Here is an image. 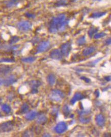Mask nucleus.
<instances>
[{
    "label": "nucleus",
    "instance_id": "f257e3e1",
    "mask_svg": "<svg viewBox=\"0 0 111 137\" xmlns=\"http://www.w3.org/2000/svg\"><path fill=\"white\" fill-rule=\"evenodd\" d=\"M69 21L66 19L64 14H60L56 17H53L49 25V31L51 33H56L58 31H63Z\"/></svg>",
    "mask_w": 111,
    "mask_h": 137
},
{
    "label": "nucleus",
    "instance_id": "f03ea898",
    "mask_svg": "<svg viewBox=\"0 0 111 137\" xmlns=\"http://www.w3.org/2000/svg\"><path fill=\"white\" fill-rule=\"evenodd\" d=\"M64 97V94L61 91L57 89L52 90L49 95V98L51 100L57 102L60 101Z\"/></svg>",
    "mask_w": 111,
    "mask_h": 137
},
{
    "label": "nucleus",
    "instance_id": "7ed1b4c3",
    "mask_svg": "<svg viewBox=\"0 0 111 137\" xmlns=\"http://www.w3.org/2000/svg\"><path fill=\"white\" fill-rule=\"evenodd\" d=\"M17 27L19 31L27 32L31 29L32 24L28 21H21L17 23Z\"/></svg>",
    "mask_w": 111,
    "mask_h": 137
},
{
    "label": "nucleus",
    "instance_id": "20e7f679",
    "mask_svg": "<svg viewBox=\"0 0 111 137\" xmlns=\"http://www.w3.org/2000/svg\"><path fill=\"white\" fill-rule=\"evenodd\" d=\"M14 127L12 121H7L0 124V132H9L11 131Z\"/></svg>",
    "mask_w": 111,
    "mask_h": 137
},
{
    "label": "nucleus",
    "instance_id": "39448f33",
    "mask_svg": "<svg viewBox=\"0 0 111 137\" xmlns=\"http://www.w3.org/2000/svg\"><path fill=\"white\" fill-rule=\"evenodd\" d=\"M61 52L62 55L68 57L71 51V44L70 42H67L63 43L61 46Z\"/></svg>",
    "mask_w": 111,
    "mask_h": 137
},
{
    "label": "nucleus",
    "instance_id": "423d86ee",
    "mask_svg": "<svg viewBox=\"0 0 111 137\" xmlns=\"http://www.w3.org/2000/svg\"><path fill=\"white\" fill-rule=\"evenodd\" d=\"M67 129V126L64 122H59L54 127V130L57 133H62L66 131Z\"/></svg>",
    "mask_w": 111,
    "mask_h": 137
},
{
    "label": "nucleus",
    "instance_id": "0eeeda50",
    "mask_svg": "<svg viewBox=\"0 0 111 137\" xmlns=\"http://www.w3.org/2000/svg\"><path fill=\"white\" fill-rule=\"evenodd\" d=\"M50 47V43L48 41L41 42L37 47L36 53H41L47 50Z\"/></svg>",
    "mask_w": 111,
    "mask_h": 137
},
{
    "label": "nucleus",
    "instance_id": "6e6552de",
    "mask_svg": "<svg viewBox=\"0 0 111 137\" xmlns=\"http://www.w3.org/2000/svg\"><path fill=\"white\" fill-rule=\"evenodd\" d=\"M50 57L51 59L57 60H60L62 59V54L61 51L58 49H54L50 52Z\"/></svg>",
    "mask_w": 111,
    "mask_h": 137
},
{
    "label": "nucleus",
    "instance_id": "1a4fd4ad",
    "mask_svg": "<svg viewBox=\"0 0 111 137\" xmlns=\"http://www.w3.org/2000/svg\"><path fill=\"white\" fill-rule=\"evenodd\" d=\"M17 80V78L15 76L10 75L4 80V85L6 87H8L16 82Z\"/></svg>",
    "mask_w": 111,
    "mask_h": 137
},
{
    "label": "nucleus",
    "instance_id": "9d476101",
    "mask_svg": "<svg viewBox=\"0 0 111 137\" xmlns=\"http://www.w3.org/2000/svg\"><path fill=\"white\" fill-rule=\"evenodd\" d=\"M85 98L84 95L80 92H76L74 94L71 99L70 100V103L74 105L77 101L81 100Z\"/></svg>",
    "mask_w": 111,
    "mask_h": 137
},
{
    "label": "nucleus",
    "instance_id": "9b49d317",
    "mask_svg": "<svg viewBox=\"0 0 111 137\" xmlns=\"http://www.w3.org/2000/svg\"><path fill=\"white\" fill-rule=\"evenodd\" d=\"M30 86L32 88V93L33 94H35L38 92L37 88L39 87V86L41 85V83L39 81L37 80H33L31 81L30 83Z\"/></svg>",
    "mask_w": 111,
    "mask_h": 137
},
{
    "label": "nucleus",
    "instance_id": "f8f14e48",
    "mask_svg": "<svg viewBox=\"0 0 111 137\" xmlns=\"http://www.w3.org/2000/svg\"><path fill=\"white\" fill-rule=\"evenodd\" d=\"M95 121L98 126L102 127L105 124V119L102 114H98L95 117Z\"/></svg>",
    "mask_w": 111,
    "mask_h": 137
},
{
    "label": "nucleus",
    "instance_id": "ddd939ff",
    "mask_svg": "<svg viewBox=\"0 0 111 137\" xmlns=\"http://www.w3.org/2000/svg\"><path fill=\"white\" fill-rule=\"evenodd\" d=\"M37 112L36 111H32L31 112H30L29 113H27L25 116V118L26 120H29V121H32L33 120H34L37 116Z\"/></svg>",
    "mask_w": 111,
    "mask_h": 137
},
{
    "label": "nucleus",
    "instance_id": "4468645a",
    "mask_svg": "<svg viewBox=\"0 0 111 137\" xmlns=\"http://www.w3.org/2000/svg\"><path fill=\"white\" fill-rule=\"evenodd\" d=\"M95 51V48L93 47H90L86 48L82 52V55L84 56H88L93 53Z\"/></svg>",
    "mask_w": 111,
    "mask_h": 137
},
{
    "label": "nucleus",
    "instance_id": "2eb2a0df",
    "mask_svg": "<svg viewBox=\"0 0 111 137\" xmlns=\"http://www.w3.org/2000/svg\"><path fill=\"white\" fill-rule=\"evenodd\" d=\"M11 71V68L8 66H4L0 68V75H6Z\"/></svg>",
    "mask_w": 111,
    "mask_h": 137
},
{
    "label": "nucleus",
    "instance_id": "dca6fc26",
    "mask_svg": "<svg viewBox=\"0 0 111 137\" xmlns=\"http://www.w3.org/2000/svg\"><path fill=\"white\" fill-rule=\"evenodd\" d=\"M47 82L50 86H53L56 82V77L53 74H49L47 77Z\"/></svg>",
    "mask_w": 111,
    "mask_h": 137
},
{
    "label": "nucleus",
    "instance_id": "f3484780",
    "mask_svg": "<svg viewBox=\"0 0 111 137\" xmlns=\"http://www.w3.org/2000/svg\"><path fill=\"white\" fill-rule=\"evenodd\" d=\"M47 117L44 115H41L38 117L36 120V122L39 124H44L47 122Z\"/></svg>",
    "mask_w": 111,
    "mask_h": 137
},
{
    "label": "nucleus",
    "instance_id": "a211bd4d",
    "mask_svg": "<svg viewBox=\"0 0 111 137\" xmlns=\"http://www.w3.org/2000/svg\"><path fill=\"white\" fill-rule=\"evenodd\" d=\"M36 59V58L35 57H24L21 59V61L24 63H30L34 62Z\"/></svg>",
    "mask_w": 111,
    "mask_h": 137
},
{
    "label": "nucleus",
    "instance_id": "6ab92c4d",
    "mask_svg": "<svg viewBox=\"0 0 111 137\" xmlns=\"http://www.w3.org/2000/svg\"><path fill=\"white\" fill-rule=\"evenodd\" d=\"M106 12H93L90 16V17L93 18H97L100 17L102 16H104L105 15Z\"/></svg>",
    "mask_w": 111,
    "mask_h": 137
},
{
    "label": "nucleus",
    "instance_id": "aec40b11",
    "mask_svg": "<svg viewBox=\"0 0 111 137\" xmlns=\"http://www.w3.org/2000/svg\"><path fill=\"white\" fill-rule=\"evenodd\" d=\"M19 1L20 0H10V1H9L7 3L6 6L8 8L13 7L17 5Z\"/></svg>",
    "mask_w": 111,
    "mask_h": 137
},
{
    "label": "nucleus",
    "instance_id": "412c9836",
    "mask_svg": "<svg viewBox=\"0 0 111 137\" xmlns=\"http://www.w3.org/2000/svg\"><path fill=\"white\" fill-rule=\"evenodd\" d=\"M98 29L94 27H92L88 31V35L90 38H92L95 34L97 32Z\"/></svg>",
    "mask_w": 111,
    "mask_h": 137
},
{
    "label": "nucleus",
    "instance_id": "4be33fe9",
    "mask_svg": "<svg viewBox=\"0 0 111 137\" xmlns=\"http://www.w3.org/2000/svg\"><path fill=\"white\" fill-rule=\"evenodd\" d=\"M29 106L27 105V104L24 103L21 107V108L20 110V112L21 114H25L29 111Z\"/></svg>",
    "mask_w": 111,
    "mask_h": 137
},
{
    "label": "nucleus",
    "instance_id": "5701e85b",
    "mask_svg": "<svg viewBox=\"0 0 111 137\" xmlns=\"http://www.w3.org/2000/svg\"><path fill=\"white\" fill-rule=\"evenodd\" d=\"M2 110L6 114H9L11 112V108L7 104H3L2 105L1 107Z\"/></svg>",
    "mask_w": 111,
    "mask_h": 137
},
{
    "label": "nucleus",
    "instance_id": "b1692460",
    "mask_svg": "<svg viewBox=\"0 0 111 137\" xmlns=\"http://www.w3.org/2000/svg\"><path fill=\"white\" fill-rule=\"evenodd\" d=\"M62 112L65 116H68L70 113V110L67 105H65L62 108Z\"/></svg>",
    "mask_w": 111,
    "mask_h": 137
},
{
    "label": "nucleus",
    "instance_id": "393cba45",
    "mask_svg": "<svg viewBox=\"0 0 111 137\" xmlns=\"http://www.w3.org/2000/svg\"><path fill=\"white\" fill-rule=\"evenodd\" d=\"M54 5L57 7L64 6L66 5V0H58V1L55 3Z\"/></svg>",
    "mask_w": 111,
    "mask_h": 137
},
{
    "label": "nucleus",
    "instance_id": "a878e982",
    "mask_svg": "<svg viewBox=\"0 0 111 137\" xmlns=\"http://www.w3.org/2000/svg\"><path fill=\"white\" fill-rule=\"evenodd\" d=\"M86 38H85V36L80 37L79 38H78L77 40V41H76L77 44L79 46H80V45H82L83 44H84L86 43Z\"/></svg>",
    "mask_w": 111,
    "mask_h": 137
},
{
    "label": "nucleus",
    "instance_id": "bb28decb",
    "mask_svg": "<svg viewBox=\"0 0 111 137\" xmlns=\"http://www.w3.org/2000/svg\"><path fill=\"white\" fill-rule=\"evenodd\" d=\"M90 118H91L90 117H83L81 116L79 120L81 123L86 124V123H89L90 121V120H91Z\"/></svg>",
    "mask_w": 111,
    "mask_h": 137
},
{
    "label": "nucleus",
    "instance_id": "cd10ccee",
    "mask_svg": "<svg viewBox=\"0 0 111 137\" xmlns=\"http://www.w3.org/2000/svg\"><path fill=\"white\" fill-rule=\"evenodd\" d=\"M15 60L14 59L12 58H3L0 59V63H12L14 62Z\"/></svg>",
    "mask_w": 111,
    "mask_h": 137
},
{
    "label": "nucleus",
    "instance_id": "c85d7f7f",
    "mask_svg": "<svg viewBox=\"0 0 111 137\" xmlns=\"http://www.w3.org/2000/svg\"><path fill=\"white\" fill-rule=\"evenodd\" d=\"M19 40H20V38L18 36H13L9 40V43L10 44H15V43H17Z\"/></svg>",
    "mask_w": 111,
    "mask_h": 137
},
{
    "label": "nucleus",
    "instance_id": "c756f323",
    "mask_svg": "<svg viewBox=\"0 0 111 137\" xmlns=\"http://www.w3.org/2000/svg\"><path fill=\"white\" fill-rule=\"evenodd\" d=\"M105 35H106V34L105 33H104V32H100V33H96L95 34V35H94V38L95 39H97L103 37Z\"/></svg>",
    "mask_w": 111,
    "mask_h": 137
},
{
    "label": "nucleus",
    "instance_id": "7c9ffc66",
    "mask_svg": "<svg viewBox=\"0 0 111 137\" xmlns=\"http://www.w3.org/2000/svg\"><path fill=\"white\" fill-rule=\"evenodd\" d=\"M24 15L29 18H34L35 17V15L34 14L30 12H26L24 14Z\"/></svg>",
    "mask_w": 111,
    "mask_h": 137
},
{
    "label": "nucleus",
    "instance_id": "2f4dec72",
    "mask_svg": "<svg viewBox=\"0 0 111 137\" xmlns=\"http://www.w3.org/2000/svg\"><path fill=\"white\" fill-rule=\"evenodd\" d=\"M19 45H12L10 47H9V48L7 49L8 51H15L17 49H18L19 48Z\"/></svg>",
    "mask_w": 111,
    "mask_h": 137
},
{
    "label": "nucleus",
    "instance_id": "473e14b6",
    "mask_svg": "<svg viewBox=\"0 0 111 137\" xmlns=\"http://www.w3.org/2000/svg\"><path fill=\"white\" fill-rule=\"evenodd\" d=\"M80 79H81V80H84L86 83H90V81H91V80L89 79V78H86V77H81V78H80Z\"/></svg>",
    "mask_w": 111,
    "mask_h": 137
},
{
    "label": "nucleus",
    "instance_id": "72a5a7b5",
    "mask_svg": "<svg viewBox=\"0 0 111 137\" xmlns=\"http://www.w3.org/2000/svg\"><path fill=\"white\" fill-rule=\"evenodd\" d=\"M105 43L106 45H110V38H108V39H107L105 41Z\"/></svg>",
    "mask_w": 111,
    "mask_h": 137
},
{
    "label": "nucleus",
    "instance_id": "f704fd0d",
    "mask_svg": "<svg viewBox=\"0 0 111 137\" xmlns=\"http://www.w3.org/2000/svg\"><path fill=\"white\" fill-rule=\"evenodd\" d=\"M94 93H95V95H96L97 97H98V96H99V94H100V93H99V91L98 90H96L95 91Z\"/></svg>",
    "mask_w": 111,
    "mask_h": 137
},
{
    "label": "nucleus",
    "instance_id": "c9c22d12",
    "mask_svg": "<svg viewBox=\"0 0 111 137\" xmlns=\"http://www.w3.org/2000/svg\"><path fill=\"white\" fill-rule=\"evenodd\" d=\"M3 85H4V80L0 78V87H1Z\"/></svg>",
    "mask_w": 111,
    "mask_h": 137
},
{
    "label": "nucleus",
    "instance_id": "e433bc0d",
    "mask_svg": "<svg viewBox=\"0 0 111 137\" xmlns=\"http://www.w3.org/2000/svg\"><path fill=\"white\" fill-rule=\"evenodd\" d=\"M104 79L107 81V82H109L110 81V76H108V77H104Z\"/></svg>",
    "mask_w": 111,
    "mask_h": 137
},
{
    "label": "nucleus",
    "instance_id": "4c0bfd02",
    "mask_svg": "<svg viewBox=\"0 0 111 137\" xmlns=\"http://www.w3.org/2000/svg\"><path fill=\"white\" fill-rule=\"evenodd\" d=\"M2 47H3V45L1 42H0V49H1L2 48Z\"/></svg>",
    "mask_w": 111,
    "mask_h": 137
},
{
    "label": "nucleus",
    "instance_id": "58836bf2",
    "mask_svg": "<svg viewBox=\"0 0 111 137\" xmlns=\"http://www.w3.org/2000/svg\"><path fill=\"white\" fill-rule=\"evenodd\" d=\"M71 1L72 2H75V1H77V0H71Z\"/></svg>",
    "mask_w": 111,
    "mask_h": 137
},
{
    "label": "nucleus",
    "instance_id": "ea45409f",
    "mask_svg": "<svg viewBox=\"0 0 111 137\" xmlns=\"http://www.w3.org/2000/svg\"><path fill=\"white\" fill-rule=\"evenodd\" d=\"M0 117H2V114H1V112H0Z\"/></svg>",
    "mask_w": 111,
    "mask_h": 137
}]
</instances>
